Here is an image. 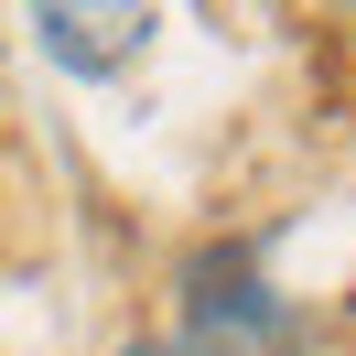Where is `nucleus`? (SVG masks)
Returning <instances> with one entry per match:
<instances>
[{"instance_id": "3", "label": "nucleus", "mask_w": 356, "mask_h": 356, "mask_svg": "<svg viewBox=\"0 0 356 356\" xmlns=\"http://www.w3.org/2000/svg\"><path fill=\"white\" fill-rule=\"evenodd\" d=\"M119 356H248V346H216V334H140V346H119Z\"/></svg>"}, {"instance_id": "2", "label": "nucleus", "mask_w": 356, "mask_h": 356, "mask_svg": "<svg viewBox=\"0 0 356 356\" xmlns=\"http://www.w3.org/2000/svg\"><path fill=\"white\" fill-rule=\"evenodd\" d=\"M33 44H44L54 76H119L140 65V44H152V0H33Z\"/></svg>"}, {"instance_id": "1", "label": "nucleus", "mask_w": 356, "mask_h": 356, "mask_svg": "<svg viewBox=\"0 0 356 356\" xmlns=\"http://www.w3.org/2000/svg\"><path fill=\"white\" fill-rule=\"evenodd\" d=\"M184 334H216V346L281 356L291 334H302V313L259 281V259H248V248H205V259H184Z\"/></svg>"}]
</instances>
